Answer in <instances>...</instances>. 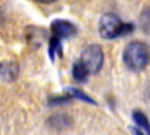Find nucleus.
<instances>
[{
	"label": "nucleus",
	"mask_w": 150,
	"mask_h": 135,
	"mask_svg": "<svg viewBox=\"0 0 150 135\" xmlns=\"http://www.w3.org/2000/svg\"><path fill=\"white\" fill-rule=\"evenodd\" d=\"M150 59V52L149 48L139 41L130 42L124 52H123V60L127 67L131 70H142L146 67Z\"/></svg>",
	"instance_id": "f257e3e1"
},
{
	"label": "nucleus",
	"mask_w": 150,
	"mask_h": 135,
	"mask_svg": "<svg viewBox=\"0 0 150 135\" xmlns=\"http://www.w3.org/2000/svg\"><path fill=\"white\" fill-rule=\"evenodd\" d=\"M98 31H100V34L102 38L115 39L117 36H123V35L132 32V25L124 23L115 14L108 13L101 18L100 25H98Z\"/></svg>",
	"instance_id": "f03ea898"
},
{
	"label": "nucleus",
	"mask_w": 150,
	"mask_h": 135,
	"mask_svg": "<svg viewBox=\"0 0 150 135\" xmlns=\"http://www.w3.org/2000/svg\"><path fill=\"white\" fill-rule=\"evenodd\" d=\"M80 61L87 68L89 74L97 73L103 65V50L98 45H89L81 54Z\"/></svg>",
	"instance_id": "7ed1b4c3"
},
{
	"label": "nucleus",
	"mask_w": 150,
	"mask_h": 135,
	"mask_svg": "<svg viewBox=\"0 0 150 135\" xmlns=\"http://www.w3.org/2000/svg\"><path fill=\"white\" fill-rule=\"evenodd\" d=\"M50 29L53 33V36L57 39H66L69 36H73L76 33V27L71 22L67 20H54L50 25Z\"/></svg>",
	"instance_id": "20e7f679"
},
{
	"label": "nucleus",
	"mask_w": 150,
	"mask_h": 135,
	"mask_svg": "<svg viewBox=\"0 0 150 135\" xmlns=\"http://www.w3.org/2000/svg\"><path fill=\"white\" fill-rule=\"evenodd\" d=\"M47 123L53 129L62 130V129H66V128H68L70 126L71 119L66 114H54L53 116H50L48 119Z\"/></svg>",
	"instance_id": "39448f33"
},
{
	"label": "nucleus",
	"mask_w": 150,
	"mask_h": 135,
	"mask_svg": "<svg viewBox=\"0 0 150 135\" xmlns=\"http://www.w3.org/2000/svg\"><path fill=\"white\" fill-rule=\"evenodd\" d=\"M18 66L14 62H2L0 65V74L6 80H14L18 75Z\"/></svg>",
	"instance_id": "423d86ee"
},
{
	"label": "nucleus",
	"mask_w": 150,
	"mask_h": 135,
	"mask_svg": "<svg viewBox=\"0 0 150 135\" xmlns=\"http://www.w3.org/2000/svg\"><path fill=\"white\" fill-rule=\"evenodd\" d=\"M88 75H89V73H88L87 68L83 66V63L80 61V59L76 60L74 62V66H73V77H74V80L77 81V82H84L88 79Z\"/></svg>",
	"instance_id": "0eeeda50"
},
{
	"label": "nucleus",
	"mask_w": 150,
	"mask_h": 135,
	"mask_svg": "<svg viewBox=\"0 0 150 135\" xmlns=\"http://www.w3.org/2000/svg\"><path fill=\"white\" fill-rule=\"evenodd\" d=\"M132 119H134V121H135L141 128H143V129L145 130V133H146L148 135H150V123H149V121H148V117H146L141 110H135V112L132 113Z\"/></svg>",
	"instance_id": "6e6552de"
},
{
	"label": "nucleus",
	"mask_w": 150,
	"mask_h": 135,
	"mask_svg": "<svg viewBox=\"0 0 150 135\" xmlns=\"http://www.w3.org/2000/svg\"><path fill=\"white\" fill-rule=\"evenodd\" d=\"M66 93H67V95L70 96V99L75 97V99H79V100L84 101V102H88V103H95L91 97H89L87 94H84L82 90H80L77 88H71V87L70 88H67V92Z\"/></svg>",
	"instance_id": "1a4fd4ad"
},
{
	"label": "nucleus",
	"mask_w": 150,
	"mask_h": 135,
	"mask_svg": "<svg viewBox=\"0 0 150 135\" xmlns=\"http://www.w3.org/2000/svg\"><path fill=\"white\" fill-rule=\"evenodd\" d=\"M59 54H62V49H61V43H60V39L52 36L50 41H49V55L52 58V60H54V56Z\"/></svg>",
	"instance_id": "9d476101"
},
{
	"label": "nucleus",
	"mask_w": 150,
	"mask_h": 135,
	"mask_svg": "<svg viewBox=\"0 0 150 135\" xmlns=\"http://www.w3.org/2000/svg\"><path fill=\"white\" fill-rule=\"evenodd\" d=\"M139 22H141L143 31L150 33V8L143 11V13L141 14V18H139Z\"/></svg>",
	"instance_id": "9b49d317"
},
{
	"label": "nucleus",
	"mask_w": 150,
	"mask_h": 135,
	"mask_svg": "<svg viewBox=\"0 0 150 135\" xmlns=\"http://www.w3.org/2000/svg\"><path fill=\"white\" fill-rule=\"evenodd\" d=\"M130 130H131V133L134 134V135H144L139 129H137V128H134V127H130Z\"/></svg>",
	"instance_id": "f8f14e48"
},
{
	"label": "nucleus",
	"mask_w": 150,
	"mask_h": 135,
	"mask_svg": "<svg viewBox=\"0 0 150 135\" xmlns=\"http://www.w3.org/2000/svg\"><path fill=\"white\" fill-rule=\"evenodd\" d=\"M36 1H39V2H41V4H50V2H53V1H55V0H36Z\"/></svg>",
	"instance_id": "ddd939ff"
}]
</instances>
